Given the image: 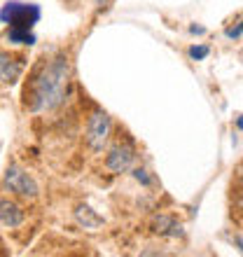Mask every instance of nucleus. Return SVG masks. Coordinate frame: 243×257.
<instances>
[{
    "label": "nucleus",
    "mask_w": 243,
    "mask_h": 257,
    "mask_svg": "<svg viewBox=\"0 0 243 257\" xmlns=\"http://www.w3.org/2000/svg\"><path fill=\"white\" fill-rule=\"evenodd\" d=\"M234 243H236L238 248H241V252H243V238L241 236H234Z\"/></svg>",
    "instance_id": "nucleus-16"
},
{
    "label": "nucleus",
    "mask_w": 243,
    "mask_h": 257,
    "mask_svg": "<svg viewBox=\"0 0 243 257\" xmlns=\"http://www.w3.org/2000/svg\"><path fill=\"white\" fill-rule=\"evenodd\" d=\"M24 217H26V213H24V208H21L17 201H12V199H0V224L14 229V227H21V224H24Z\"/></svg>",
    "instance_id": "nucleus-8"
},
{
    "label": "nucleus",
    "mask_w": 243,
    "mask_h": 257,
    "mask_svg": "<svg viewBox=\"0 0 243 257\" xmlns=\"http://www.w3.org/2000/svg\"><path fill=\"white\" fill-rule=\"evenodd\" d=\"M241 33H243V14L236 19V24H234V26H229L227 31H224V35H227L229 40H238V38H241Z\"/></svg>",
    "instance_id": "nucleus-13"
},
{
    "label": "nucleus",
    "mask_w": 243,
    "mask_h": 257,
    "mask_svg": "<svg viewBox=\"0 0 243 257\" xmlns=\"http://www.w3.org/2000/svg\"><path fill=\"white\" fill-rule=\"evenodd\" d=\"M208 54H210L208 45H194V47H189V59H194V61H203Z\"/></svg>",
    "instance_id": "nucleus-12"
},
{
    "label": "nucleus",
    "mask_w": 243,
    "mask_h": 257,
    "mask_svg": "<svg viewBox=\"0 0 243 257\" xmlns=\"http://www.w3.org/2000/svg\"><path fill=\"white\" fill-rule=\"evenodd\" d=\"M5 38L12 45H24V47H33L35 42H38L33 31H24V28H7Z\"/></svg>",
    "instance_id": "nucleus-10"
},
{
    "label": "nucleus",
    "mask_w": 243,
    "mask_h": 257,
    "mask_svg": "<svg viewBox=\"0 0 243 257\" xmlns=\"http://www.w3.org/2000/svg\"><path fill=\"white\" fill-rule=\"evenodd\" d=\"M189 33H194V35H203V33H206V28H203V26H189Z\"/></svg>",
    "instance_id": "nucleus-15"
},
{
    "label": "nucleus",
    "mask_w": 243,
    "mask_h": 257,
    "mask_svg": "<svg viewBox=\"0 0 243 257\" xmlns=\"http://www.w3.org/2000/svg\"><path fill=\"white\" fill-rule=\"evenodd\" d=\"M70 89V61L66 54H56L31 70L21 94V105L26 112H52L68 103Z\"/></svg>",
    "instance_id": "nucleus-1"
},
{
    "label": "nucleus",
    "mask_w": 243,
    "mask_h": 257,
    "mask_svg": "<svg viewBox=\"0 0 243 257\" xmlns=\"http://www.w3.org/2000/svg\"><path fill=\"white\" fill-rule=\"evenodd\" d=\"M134 178L141 185H145V187H150V185H152V178L148 176V171H145V169H134Z\"/></svg>",
    "instance_id": "nucleus-14"
},
{
    "label": "nucleus",
    "mask_w": 243,
    "mask_h": 257,
    "mask_svg": "<svg viewBox=\"0 0 243 257\" xmlns=\"http://www.w3.org/2000/svg\"><path fill=\"white\" fill-rule=\"evenodd\" d=\"M236 126H238V128H243V115H238V119H236Z\"/></svg>",
    "instance_id": "nucleus-17"
},
{
    "label": "nucleus",
    "mask_w": 243,
    "mask_h": 257,
    "mask_svg": "<svg viewBox=\"0 0 243 257\" xmlns=\"http://www.w3.org/2000/svg\"><path fill=\"white\" fill-rule=\"evenodd\" d=\"M75 220H77L84 229H98V227H103V222H105V220H103L91 206H87V203H82V206L75 208Z\"/></svg>",
    "instance_id": "nucleus-9"
},
{
    "label": "nucleus",
    "mask_w": 243,
    "mask_h": 257,
    "mask_svg": "<svg viewBox=\"0 0 243 257\" xmlns=\"http://www.w3.org/2000/svg\"><path fill=\"white\" fill-rule=\"evenodd\" d=\"M42 10L35 3H19V0H10L0 7V21L7 28H24V31H33V26L40 21Z\"/></svg>",
    "instance_id": "nucleus-2"
},
{
    "label": "nucleus",
    "mask_w": 243,
    "mask_h": 257,
    "mask_svg": "<svg viewBox=\"0 0 243 257\" xmlns=\"http://www.w3.org/2000/svg\"><path fill=\"white\" fill-rule=\"evenodd\" d=\"M134 162H136V145L129 138H124V141L115 143L110 148L108 157H105V169L110 173L119 176V173H127V171L134 169Z\"/></svg>",
    "instance_id": "nucleus-5"
},
{
    "label": "nucleus",
    "mask_w": 243,
    "mask_h": 257,
    "mask_svg": "<svg viewBox=\"0 0 243 257\" xmlns=\"http://www.w3.org/2000/svg\"><path fill=\"white\" fill-rule=\"evenodd\" d=\"M150 231L157 234V236H171V238H182L185 236V229H182V224L178 222L176 217L171 215H159L152 217V222H150Z\"/></svg>",
    "instance_id": "nucleus-7"
},
{
    "label": "nucleus",
    "mask_w": 243,
    "mask_h": 257,
    "mask_svg": "<svg viewBox=\"0 0 243 257\" xmlns=\"http://www.w3.org/2000/svg\"><path fill=\"white\" fill-rule=\"evenodd\" d=\"M24 68H26V59L21 54L0 49V84H10V87L17 84L24 75Z\"/></svg>",
    "instance_id": "nucleus-6"
},
{
    "label": "nucleus",
    "mask_w": 243,
    "mask_h": 257,
    "mask_svg": "<svg viewBox=\"0 0 243 257\" xmlns=\"http://www.w3.org/2000/svg\"><path fill=\"white\" fill-rule=\"evenodd\" d=\"M231 201L236 203L238 208H243V173H238L231 180Z\"/></svg>",
    "instance_id": "nucleus-11"
},
{
    "label": "nucleus",
    "mask_w": 243,
    "mask_h": 257,
    "mask_svg": "<svg viewBox=\"0 0 243 257\" xmlns=\"http://www.w3.org/2000/svg\"><path fill=\"white\" fill-rule=\"evenodd\" d=\"M0 185H3L7 192L21 196V199H38V194H40V187L35 183V178L31 176V173H26L21 166H17V164H10L5 169L3 183Z\"/></svg>",
    "instance_id": "nucleus-4"
},
{
    "label": "nucleus",
    "mask_w": 243,
    "mask_h": 257,
    "mask_svg": "<svg viewBox=\"0 0 243 257\" xmlns=\"http://www.w3.org/2000/svg\"><path fill=\"white\" fill-rule=\"evenodd\" d=\"M112 134V119L103 108H94L87 117V128H84V143L91 152H101L110 141Z\"/></svg>",
    "instance_id": "nucleus-3"
}]
</instances>
